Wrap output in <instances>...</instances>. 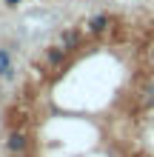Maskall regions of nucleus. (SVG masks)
<instances>
[{
    "mask_svg": "<svg viewBox=\"0 0 154 157\" xmlns=\"http://www.w3.org/2000/svg\"><path fill=\"white\" fill-rule=\"evenodd\" d=\"M66 54H69V49H63V46H49L46 49V60L51 63V66H60V63L66 60Z\"/></svg>",
    "mask_w": 154,
    "mask_h": 157,
    "instance_id": "7ed1b4c3",
    "label": "nucleus"
},
{
    "mask_svg": "<svg viewBox=\"0 0 154 157\" xmlns=\"http://www.w3.org/2000/svg\"><path fill=\"white\" fill-rule=\"evenodd\" d=\"M14 157H23V154H14Z\"/></svg>",
    "mask_w": 154,
    "mask_h": 157,
    "instance_id": "1a4fd4ad",
    "label": "nucleus"
},
{
    "mask_svg": "<svg viewBox=\"0 0 154 157\" xmlns=\"http://www.w3.org/2000/svg\"><path fill=\"white\" fill-rule=\"evenodd\" d=\"M148 60H151V66H154V46H151V52H148Z\"/></svg>",
    "mask_w": 154,
    "mask_h": 157,
    "instance_id": "6e6552de",
    "label": "nucleus"
},
{
    "mask_svg": "<svg viewBox=\"0 0 154 157\" xmlns=\"http://www.w3.org/2000/svg\"><path fill=\"white\" fill-rule=\"evenodd\" d=\"M86 26H88V32H92V34H103V32H108V26H111V17L100 12V14H94Z\"/></svg>",
    "mask_w": 154,
    "mask_h": 157,
    "instance_id": "f03ea898",
    "label": "nucleus"
},
{
    "mask_svg": "<svg viewBox=\"0 0 154 157\" xmlns=\"http://www.w3.org/2000/svg\"><path fill=\"white\" fill-rule=\"evenodd\" d=\"M143 106H146V109H154V80L143 89Z\"/></svg>",
    "mask_w": 154,
    "mask_h": 157,
    "instance_id": "39448f33",
    "label": "nucleus"
},
{
    "mask_svg": "<svg viewBox=\"0 0 154 157\" xmlns=\"http://www.w3.org/2000/svg\"><path fill=\"white\" fill-rule=\"evenodd\" d=\"M12 71H14L12 52H9V49H0V77H12Z\"/></svg>",
    "mask_w": 154,
    "mask_h": 157,
    "instance_id": "20e7f679",
    "label": "nucleus"
},
{
    "mask_svg": "<svg viewBox=\"0 0 154 157\" xmlns=\"http://www.w3.org/2000/svg\"><path fill=\"white\" fill-rule=\"evenodd\" d=\"M60 46H63V49H74V46H77V34L74 32H66L60 37Z\"/></svg>",
    "mask_w": 154,
    "mask_h": 157,
    "instance_id": "423d86ee",
    "label": "nucleus"
},
{
    "mask_svg": "<svg viewBox=\"0 0 154 157\" xmlns=\"http://www.w3.org/2000/svg\"><path fill=\"white\" fill-rule=\"evenodd\" d=\"M26 149H29V137H26V132H9L6 134V151L9 154H26Z\"/></svg>",
    "mask_w": 154,
    "mask_h": 157,
    "instance_id": "f257e3e1",
    "label": "nucleus"
},
{
    "mask_svg": "<svg viewBox=\"0 0 154 157\" xmlns=\"http://www.w3.org/2000/svg\"><path fill=\"white\" fill-rule=\"evenodd\" d=\"M3 3H6L9 9H17V6H20V3H23V0H3Z\"/></svg>",
    "mask_w": 154,
    "mask_h": 157,
    "instance_id": "0eeeda50",
    "label": "nucleus"
}]
</instances>
